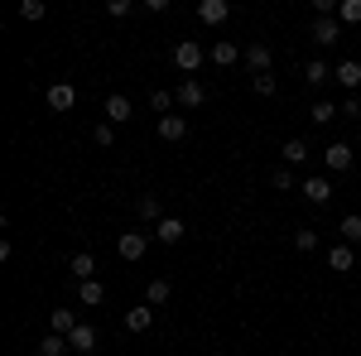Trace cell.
Returning <instances> with one entry per match:
<instances>
[{
  "label": "cell",
  "instance_id": "obj_4",
  "mask_svg": "<svg viewBox=\"0 0 361 356\" xmlns=\"http://www.w3.org/2000/svg\"><path fill=\"white\" fill-rule=\"evenodd\" d=\"M241 63L250 68V78H260V73H270V63H275V54H270V49H265V44L255 39V44H246V49H241Z\"/></svg>",
  "mask_w": 361,
  "mask_h": 356
},
{
  "label": "cell",
  "instance_id": "obj_11",
  "mask_svg": "<svg viewBox=\"0 0 361 356\" xmlns=\"http://www.w3.org/2000/svg\"><path fill=\"white\" fill-rule=\"evenodd\" d=\"M159 140H169V145L188 140V116H159Z\"/></svg>",
  "mask_w": 361,
  "mask_h": 356
},
{
  "label": "cell",
  "instance_id": "obj_35",
  "mask_svg": "<svg viewBox=\"0 0 361 356\" xmlns=\"http://www.w3.org/2000/svg\"><path fill=\"white\" fill-rule=\"evenodd\" d=\"M106 15H111V20H126V15H130V0H106Z\"/></svg>",
  "mask_w": 361,
  "mask_h": 356
},
{
  "label": "cell",
  "instance_id": "obj_21",
  "mask_svg": "<svg viewBox=\"0 0 361 356\" xmlns=\"http://www.w3.org/2000/svg\"><path fill=\"white\" fill-rule=\"evenodd\" d=\"M126 328H130V332H149V328H154V308H149V303L130 308V313H126Z\"/></svg>",
  "mask_w": 361,
  "mask_h": 356
},
{
  "label": "cell",
  "instance_id": "obj_26",
  "mask_svg": "<svg viewBox=\"0 0 361 356\" xmlns=\"http://www.w3.org/2000/svg\"><path fill=\"white\" fill-rule=\"evenodd\" d=\"M337 116H342V111H337L333 102H313V111H308V121H313V125H333Z\"/></svg>",
  "mask_w": 361,
  "mask_h": 356
},
{
  "label": "cell",
  "instance_id": "obj_27",
  "mask_svg": "<svg viewBox=\"0 0 361 356\" xmlns=\"http://www.w3.org/2000/svg\"><path fill=\"white\" fill-rule=\"evenodd\" d=\"M169 294H173V289H169V279H149V289H145V303H149V308H159V303H169Z\"/></svg>",
  "mask_w": 361,
  "mask_h": 356
},
{
  "label": "cell",
  "instance_id": "obj_3",
  "mask_svg": "<svg viewBox=\"0 0 361 356\" xmlns=\"http://www.w3.org/2000/svg\"><path fill=\"white\" fill-rule=\"evenodd\" d=\"M149 241H154V231H126V236L116 241V250H121V260H145Z\"/></svg>",
  "mask_w": 361,
  "mask_h": 356
},
{
  "label": "cell",
  "instance_id": "obj_5",
  "mask_svg": "<svg viewBox=\"0 0 361 356\" xmlns=\"http://www.w3.org/2000/svg\"><path fill=\"white\" fill-rule=\"evenodd\" d=\"M352 159H357V154H352V145H342V140H333V145L323 149V164H328V178H333V173H347V168H352Z\"/></svg>",
  "mask_w": 361,
  "mask_h": 356
},
{
  "label": "cell",
  "instance_id": "obj_34",
  "mask_svg": "<svg viewBox=\"0 0 361 356\" xmlns=\"http://www.w3.org/2000/svg\"><path fill=\"white\" fill-rule=\"evenodd\" d=\"M149 106H154V111H169V106H173V92H164V87H159V92H149Z\"/></svg>",
  "mask_w": 361,
  "mask_h": 356
},
{
  "label": "cell",
  "instance_id": "obj_30",
  "mask_svg": "<svg viewBox=\"0 0 361 356\" xmlns=\"http://www.w3.org/2000/svg\"><path fill=\"white\" fill-rule=\"evenodd\" d=\"M337 20L342 25H361V0H342L337 5Z\"/></svg>",
  "mask_w": 361,
  "mask_h": 356
},
{
  "label": "cell",
  "instance_id": "obj_18",
  "mask_svg": "<svg viewBox=\"0 0 361 356\" xmlns=\"http://www.w3.org/2000/svg\"><path fill=\"white\" fill-rule=\"evenodd\" d=\"M68 342H73V352H78V356H87V352H97V342H102V337H97V328H92V323H82V328L73 332Z\"/></svg>",
  "mask_w": 361,
  "mask_h": 356
},
{
  "label": "cell",
  "instance_id": "obj_1",
  "mask_svg": "<svg viewBox=\"0 0 361 356\" xmlns=\"http://www.w3.org/2000/svg\"><path fill=\"white\" fill-rule=\"evenodd\" d=\"M202 58H207V49H202L197 39H178V44H173V68H178L183 78H193L197 68H202Z\"/></svg>",
  "mask_w": 361,
  "mask_h": 356
},
{
  "label": "cell",
  "instance_id": "obj_31",
  "mask_svg": "<svg viewBox=\"0 0 361 356\" xmlns=\"http://www.w3.org/2000/svg\"><path fill=\"white\" fill-rule=\"evenodd\" d=\"M294 246H299V255H308V250H318V231H308V226H299V231H294Z\"/></svg>",
  "mask_w": 361,
  "mask_h": 356
},
{
  "label": "cell",
  "instance_id": "obj_6",
  "mask_svg": "<svg viewBox=\"0 0 361 356\" xmlns=\"http://www.w3.org/2000/svg\"><path fill=\"white\" fill-rule=\"evenodd\" d=\"M173 102H178L183 111H193V106H202V102H207V87L197 82V78H183V82H178V92H173Z\"/></svg>",
  "mask_w": 361,
  "mask_h": 356
},
{
  "label": "cell",
  "instance_id": "obj_17",
  "mask_svg": "<svg viewBox=\"0 0 361 356\" xmlns=\"http://www.w3.org/2000/svg\"><path fill=\"white\" fill-rule=\"evenodd\" d=\"M183 236H188V231H183V221H178V217H164L159 226H154V241H164V246H178Z\"/></svg>",
  "mask_w": 361,
  "mask_h": 356
},
{
  "label": "cell",
  "instance_id": "obj_36",
  "mask_svg": "<svg viewBox=\"0 0 361 356\" xmlns=\"http://www.w3.org/2000/svg\"><path fill=\"white\" fill-rule=\"evenodd\" d=\"M361 116V97H347V102H342V121H357Z\"/></svg>",
  "mask_w": 361,
  "mask_h": 356
},
{
  "label": "cell",
  "instance_id": "obj_13",
  "mask_svg": "<svg viewBox=\"0 0 361 356\" xmlns=\"http://www.w3.org/2000/svg\"><path fill=\"white\" fill-rule=\"evenodd\" d=\"M333 82L347 87V92H357V87H361V63H357V58H342L337 73H333Z\"/></svg>",
  "mask_w": 361,
  "mask_h": 356
},
{
  "label": "cell",
  "instance_id": "obj_22",
  "mask_svg": "<svg viewBox=\"0 0 361 356\" xmlns=\"http://www.w3.org/2000/svg\"><path fill=\"white\" fill-rule=\"evenodd\" d=\"M39 356H68L73 352V342L68 337H58V332H49V337H39V347H34Z\"/></svg>",
  "mask_w": 361,
  "mask_h": 356
},
{
  "label": "cell",
  "instance_id": "obj_12",
  "mask_svg": "<svg viewBox=\"0 0 361 356\" xmlns=\"http://www.w3.org/2000/svg\"><path fill=\"white\" fill-rule=\"evenodd\" d=\"M78 328H82V323H78L73 308H54V313H49V332H58V337H73Z\"/></svg>",
  "mask_w": 361,
  "mask_h": 356
},
{
  "label": "cell",
  "instance_id": "obj_2",
  "mask_svg": "<svg viewBox=\"0 0 361 356\" xmlns=\"http://www.w3.org/2000/svg\"><path fill=\"white\" fill-rule=\"evenodd\" d=\"M308 39H313V44H323V49L337 44V39H342V20H337V15H318V20L308 25Z\"/></svg>",
  "mask_w": 361,
  "mask_h": 356
},
{
  "label": "cell",
  "instance_id": "obj_14",
  "mask_svg": "<svg viewBox=\"0 0 361 356\" xmlns=\"http://www.w3.org/2000/svg\"><path fill=\"white\" fill-rule=\"evenodd\" d=\"M197 20H202V25H226V20H231V5H226V0H202V5H197Z\"/></svg>",
  "mask_w": 361,
  "mask_h": 356
},
{
  "label": "cell",
  "instance_id": "obj_32",
  "mask_svg": "<svg viewBox=\"0 0 361 356\" xmlns=\"http://www.w3.org/2000/svg\"><path fill=\"white\" fill-rule=\"evenodd\" d=\"M270 188L289 192V188H294V168H275V173H270Z\"/></svg>",
  "mask_w": 361,
  "mask_h": 356
},
{
  "label": "cell",
  "instance_id": "obj_16",
  "mask_svg": "<svg viewBox=\"0 0 361 356\" xmlns=\"http://www.w3.org/2000/svg\"><path fill=\"white\" fill-rule=\"evenodd\" d=\"M279 159H284V168H304V159H308V145H304L299 135H294V140H284Z\"/></svg>",
  "mask_w": 361,
  "mask_h": 356
},
{
  "label": "cell",
  "instance_id": "obj_24",
  "mask_svg": "<svg viewBox=\"0 0 361 356\" xmlns=\"http://www.w3.org/2000/svg\"><path fill=\"white\" fill-rule=\"evenodd\" d=\"M337 236H342L347 246H357L361 241V212H347V217L337 221Z\"/></svg>",
  "mask_w": 361,
  "mask_h": 356
},
{
  "label": "cell",
  "instance_id": "obj_28",
  "mask_svg": "<svg viewBox=\"0 0 361 356\" xmlns=\"http://www.w3.org/2000/svg\"><path fill=\"white\" fill-rule=\"evenodd\" d=\"M250 92H255V97H275V92H279L275 73H260V78H250Z\"/></svg>",
  "mask_w": 361,
  "mask_h": 356
},
{
  "label": "cell",
  "instance_id": "obj_15",
  "mask_svg": "<svg viewBox=\"0 0 361 356\" xmlns=\"http://www.w3.org/2000/svg\"><path fill=\"white\" fill-rule=\"evenodd\" d=\"M68 274H73L78 284H87V279H97V260H92L87 250H78V255L68 260Z\"/></svg>",
  "mask_w": 361,
  "mask_h": 356
},
{
  "label": "cell",
  "instance_id": "obj_7",
  "mask_svg": "<svg viewBox=\"0 0 361 356\" xmlns=\"http://www.w3.org/2000/svg\"><path fill=\"white\" fill-rule=\"evenodd\" d=\"M299 192H304L313 207H323V202L333 197V178H328V173H313V178H304V188H299Z\"/></svg>",
  "mask_w": 361,
  "mask_h": 356
},
{
  "label": "cell",
  "instance_id": "obj_8",
  "mask_svg": "<svg viewBox=\"0 0 361 356\" xmlns=\"http://www.w3.org/2000/svg\"><path fill=\"white\" fill-rule=\"evenodd\" d=\"M73 106H78V87L73 82H54L49 87V111L63 116V111H73Z\"/></svg>",
  "mask_w": 361,
  "mask_h": 356
},
{
  "label": "cell",
  "instance_id": "obj_23",
  "mask_svg": "<svg viewBox=\"0 0 361 356\" xmlns=\"http://www.w3.org/2000/svg\"><path fill=\"white\" fill-rule=\"evenodd\" d=\"M135 212H140V221H154V226L164 221V207H159V197H154V192H145V197H140Z\"/></svg>",
  "mask_w": 361,
  "mask_h": 356
},
{
  "label": "cell",
  "instance_id": "obj_19",
  "mask_svg": "<svg viewBox=\"0 0 361 356\" xmlns=\"http://www.w3.org/2000/svg\"><path fill=\"white\" fill-rule=\"evenodd\" d=\"M207 58H212L217 68H231V63H241V49H236V44H226V39H217V44L207 49Z\"/></svg>",
  "mask_w": 361,
  "mask_h": 356
},
{
  "label": "cell",
  "instance_id": "obj_33",
  "mask_svg": "<svg viewBox=\"0 0 361 356\" xmlns=\"http://www.w3.org/2000/svg\"><path fill=\"white\" fill-rule=\"evenodd\" d=\"M92 135H97V145H106V149H111V145H116V125H111V121H102Z\"/></svg>",
  "mask_w": 361,
  "mask_h": 356
},
{
  "label": "cell",
  "instance_id": "obj_29",
  "mask_svg": "<svg viewBox=\"0 0 361 356\" xmlns=\"http://www.w3.org/2000/svg\"><path fill=\"white\" fill-rule=\"evenodd\" d=\"M44 15H49V5H44V0H20V20L34 25V20H44Z\"/></svg>",
  "mask_w": 361,
  "mask_h": 356
},
{
  "label": "cell",
  "instance_id": "obj_20",
  "mask_svg": "<svg viewBox=\"0 0 361 356\" xmlns=\"http://www.w3.org/2000/svg\"><path fill=\"white\" fill-rule=\"evenodd\" d=\"M130 97H121V92H111V97H106V121H111V125H121V121H130Z\"/></svg>",
  "mask_w": 361,
  "mask_h": 356
},
{
  "label": "cell",
  "instance_id": "obj_10",
  "mask_svg": "<svg viewBox=\"0 0 361 356\" xmlns=\"http://www.w3.org/2000/svg\"><path fill=\"white\" fill-rule=\"evenodd\" d=\"M333 73H337V68H333V63H323V58H308V63H304V82L308 87H328V82H333Z\"/></svg>",
  "mask_w": 361,
  "mask_h": 356
},
{
  "label": "cell",
  "instance_id": "obj_25",
  "mask_svg": "<svg viewBox=\"0 0 361 356\" xmlns=\"http://www.w3.org/2000/svg\"><path fill=\"white\" fill-rule=\"evenodd\" d=\"M78 299H82L87 308H97V303H106V284H102V279H87L82 289H78Z\"/></svg>",
  "mask_w": 361,
  "mask_h": 356
},
{
  "label": "cell",
  "instance_id": "obj_9",
  "mask_svg": "<svg viewBox=\"0 0 361 356\" xmlns=\"http://www.w3.org/2000/svg\"><path fill=\"white\" fill-rule=\"evenodd\" d=\"M328 270H337V274H352V270H357V250L347 246V241H337V246L328 250Z\"/></svg>",
  "mask_w": 361,
  "mask_h": 356
}]
</instances>
